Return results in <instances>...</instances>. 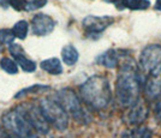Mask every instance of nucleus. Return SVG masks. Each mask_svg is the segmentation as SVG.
<instances>
[{
    "instance_id": "f257e3e1",
    "label": "nucleus",
    "mask_w": 161,
    "mask_h": 138,
    "mask_svg": "<svg viewBox=\"0 0 161 138\" xmlns=\"http://www.w3.org/2000/svg\"><path fill=\"white\" fill-rule=\"evenodd\" d=\"M141 75L132 58L125 57L119 61V72L115 83L118 102L125 108H131L140 102L141 95Z\"/></svg>"
},
{
    "instance_id": "f03ea898",
    "label": "nucleus",
    "mask_w": 161,
    "mask_h": 138,
    "mask_svg": "<svg viewBox=\"0 0 161 138\" xmlns=\"http://www.w3.org/2000/svg\"><path fill=\"white\" fill-rule=\"evenodd\" d=\"M80 96L88 107L95 111L106 108L112 99L108 79L99 75L92 76L80 86Z\"/></svg>"
},
{
    "instance_id": "7ed1b4c3",
    "label": "nucleus",
    "mask_w": 161,
    "mask_h": 138,
    "mask_svg": "<svg viewBox=\"0 0 161 138\" xmlns=\"http://www.w3.org/2000/svg\"><path fill=\"white\" fill-rule=\"evenodd\" d=\"M3 124L10 136L14 138H36L37 132L28 123L19 111H10L3 115Z\"/></svg>"
},
{
    "instance_id": "20e7f679",
    "label": "nucleus",
    "mask_w": 161,
    "mask_h": 138,
    "mask_svg": "<svg viewBox=\"0 0 161 138\" xmlns=\"http://www.w3.org/2000/svg\"><path fill=\"white\" fill-rule=\"evenodd\" d=\"M41 113L46 119L48 125H52L59 131H65L69 126V115L60 103L55 100L43 99L39 103Z\"/></svg>"
},
{
    "instance_id": "39448f33",
    "label": "nucleus",
    "mask_w": 161,
    "mask_h": 138,
    "mask_svg": "<svg viewBox=\"0 0 161 138\" xmlns=\"http://www.w3.org/2000/svg\"><path fill=\"white\" fill-rule=\"evenodd\" d=\"M58 102L67 113V115L70 114L76 121L80 123L83 120H87V114L82 107L80 97L72 89L65 88L58 91Z\"/></svg>"
},
{
    "instance_id": "423d86ee",
    "label": "nucleus",
    "mask_w": 161,
    "mask_h": 138,
    "mask_svg": "<svg viewBox=\"0 0 161 138\" xmlns=\"http://www.w3.org/2000/svg\"><path fill=\"white\" fill-rule=\"evenodd\" d=\"M141 71L147 76L161 73V46L149 45L141 53L140 57Z\"/></svg>"
},
{
    "instance_id": "0eeeda50",
    "label": "nucleus",
    "mask_w": 161,
    "mask_h": 138,
    "mask_svg": "<svg viewBox=\"0 0 161 138\" xmlns=\"http://www.w3.org/2000/svg\"><path fill=\"white\" fill-rule=\"evenodd\" d=\"M19 111L24 118L28 120V123L31 125L35 131L40 135H47L49 132V125L46 121V119L43 118L42 113H41L39 106H29L28 108H23V107H18Z\"/></svg>"
},
{
    "instance_id": "6e6552de",
    "label": "nucleus",
    "mask_w": 161,
    "mask_h": 138,
    "mask_svg": "<svg viewBox=\"0 0 161 138\" xmlns=\"http://www.w3.org/2000/svg\"><path fill=\"white\" fill-rule=\"evenodd\" d=\"M113 23L114 18L111 16H88L82 24L87 35H101Z\"/></svg>"
},
{
    "instance_id": "1a4fd4ad",
    "label": "nucleus",
    "mask_w": 161,
    "mask_h": 138,
    "mask_svg": "<svg viewBox=\"0 0 161 138\" xmlns=\"http://www.w3.org/2000/svg\"><path fill=\"white\" fill-rule=\"evenodd\" d=\"M55 22L52 17L45 13H39L36 14L31 20V28L35 35L37 36H45L53 31Z\"/></svg>"
},
{
    "instance_id": "9d476101",
    "label": "nucleus",
    "mask_w": 161,
    "mask_h": 138,
    "mask_svg": "<svg viewBox=\"0 0 161 138\" xmlns=\"http://www.w3.org/2000/svg\"><path fill=\"white\" fill-rule=\"evenodd\" d=\"M144 92L149 100H156L161 96V73L147 76L144 83Z\"/></svg>"
},
{
    "instance_id": "9b49d317",
    "label": "nucleus",
    "mask_w": 161,
    "mask_h": 138,
    "mask_svg": "<svg viewBox=\"0 0 161 138\" xmlns=\"http://www.w3.org/2000/svg\"><path fill=\"white\" fill-rule=\"evenodd\" d=\"M148 115H149V109L147 108V106L142 102H138L130 108L128 113V121L131 125H141L148 118Z\"/></svg>"
},
{
    "instance_id": "f8f14e48",
    "label": "nucleus",
    "mask_w": 161,
    "mask_h": 138,
    "mask_svg": "<svg viewBox=\"0 0 161 138\" xmlns=\"http://www.w3.org/2000/svg\"><path fill=\"white\" fill-rule=\"evenodd\" d=\"M108 3H113L117 8L124 10L129 8L132 11H141V10H147L150 6L149 0H106Z\"/></svg>"
},
{
    "instance_id": "ddd939ff",
    "label": "nucleus",
    "mask_w": 161,
    "mask_h": 138,
    "mask_svg": "<svg viewBox=\"0 0 161 138\" xmlns=\"http://www.w3.org/2000/svg\"><path fill=\"white\" fill-rule=\"evenodd\" d=\"M120 61V55L115 49H108L105 53L100 54L96 58V63L99 65H102L107 69H114L119 65Z\"/></svg>"
},
{
    "instance_id": "4468645a",
    "label": "nucleus",
    "mask_w": 161,
    "mask_h": 138,
    "mask_svg": "<svg viewBox=\"0 0 161 138\" xmlns=\"http://www.w3.org/2000/svg\"><path fill=\"white\" fill-rule=\"evenodd\" d=\"M40 67L49 75H60V73H63V66H61L60 60L58 58H49V59L41 61Z\"/></svg>"
},
{
    "instance_id": "2eb2a0df",
    "label": "nucleus",
    "mask_w": 161,
    "mask_h": 138,
    "mask_svg": "<svg viewBox=\"0 0 161 138\" xmlns=\"http://www.w3.org/2000/svg\"><path fill=\"white\" fill-rule=\"evenodd\" d=\"M61 58L66 65L72 66L77 63L80 54H78V51L72 45H67L61 49Z\"/></svg>"
},
{
    "instance_id": "dca6fc26",
    "label": "nucleus",
    "mask_w": 161,
    "mask_h": 138,
    "mask_svg": "<svg viewBox=\"0 0 161 138\" xmlns=\"http://www.w3.org/2000/svg\"><path fill=\"white\" fill-rule=\"evenodd\" d=\"M153 137V132L149 127H142L138 126L136 129L129 130L124 132L121 138H152Z\"/></svg>"
},
{
    "instance_id": "f3484780",
    "label": "nucleus",
    "mask_w": 161,
    "mask_h": 138,
    "mask_svg": "<svg viewBox=\"0 0 161 138\" xmlns=\"http://www.w3.org/2000/svg\"><path fill=\"white\" fill-rule=\"evenodd\" d=\"M14 58L16 59L14 63L18 64L23 71H25V72H34L36 70V64L34 63L33 60L28 59L27 57L24 55V53L19 54V55H16Z\"/></svg>"
},
{
    "instance_id": "a211bd4d",
    "label": "nucleus",
    "mask_w": 161,
    "mask_h": 138,
    "mask_svg": "<svg viewBox=\"0 0 161 138\" xmlns=\"http://www.w3.org/2000/svg\"><path fill=\"white\" fill-rule=\"evenodd\" d=\"M28 23L25 20H19V22H17L14 26L12 28V34H14V37H17V39H20V40H24L27 37V34H28Z\"/></svg>"
},
{
    "instance_id": "6ab92c4d",
    "label": "nucleus",
    "mask_w": 161,
    "mask_h": 138,
    "mask_svg": "<svg viewBox=\"0 0 161 138\" xmlns=\"http://www.w3.org/2000/svg\"><path fill=\"white\" fill-rule=\"evenodd\" d=\"M0 66H1V69L4 71H6L10 75H16V73L18 72L17 64L12 59H10V58H3V59L0 60Z\"/></svg>"
},
{
    "instance_id": "aec40b11",
    "label": "nucleus",
    "mask_w": 161,
    "mask_h": 138,
    "mask_svg": "<svg viewBox=\"0 0 161 138\" xmlns=\"http://www.w3.org/2000/svg\"><path fill=\"white\" fill-rule=\"evenodd\" d=\"M14 40V34H12V30H10V29H1L0 30V43L12 45Z\"/></svg>"
},
{
    "instance_id": "412c9836",
    "label": "nucleus",
    "mask_w": 161,
    "mask_h": 138,
    "mask_svg": "<svg viewBox=\"0 0 161 138\" xmlns=\"http://www.w3.org/2000/svg\"><path fill=\"white\" fill-rule=\"evenodd\" d=\"M48 0H29L27 1V5H25V11H35V10H39L41 7H43L47 4Z\"/></svg>"
},
{
    "instance_id": "4be33fe9",
    "label": "nucleus",
    "mask_w": 161,
    "mask_h": 138,
    "mask_svg": "<svg viewBox=\"0 0 161 138\" xmlns=\"http://www.w3.org/2000/svg\"><path fill=\"white\" fill-rule=\"evenodd\" d=\"M43 89H48V86H30V88H27V89H23V90H20L18 94H16V99H20V97H23V96H25L28 94H31V92H36V91H40V90H43Z\"/></svg>"
},
{
    "instance_id": "5701e85b",
    "label": "nucleus",
    "mask_w": 161,
    "mask_h": 138,
    "mask_svg": "<svg viewBox=\"0 0 161 138\" xmlns=\"http://www.w3.org/2000/svg\"><path fill=\"white\" fill-rule=\"evenodd\" d=\"M7 3L14 7L16 11H22L25 8L27 0H7Z\"/></svg>"
},
{
    "instance_id": "b1692460",
    "label": "nucleus",
    "mask_w": 161,
    "mask_h": 138,
    "mask_svg": "<svg viewBox=\"0 0 161 138\" xmlns=\"http://www.w3.org/2000/svg\"><path fill=\"white\" fill-rule=\"evenodd\" d=\"M10 53L12 54V57H16V55H19V54H23V49L19 45H16V43H12L10 46Z\"/></svg>"
},
{
    "instance_id": "393cba45",
    "label": "nucleus",
    "mask_w": 161,
    "mask_h": 138,
    "mask_svg": "<svg viewBox=\"0 0 161 138\" xmlns=\"http://www.w3.org/2000/svg\"><path fill=\"white\" fill-rule=\"evenodd\" d=\"M155 117L161 121V100L155 106Z\"/></svg>"
},
{
    "instance_id": "a878e982",
    "label": "nucleus",
    "mask_w": 161,
    "mask_h": 138,
    "mask_svg": "<svg viewBox=\"0 0 161 138\" xmlns=\"http://www.w3.org/2000/svg\"><path fill=\"white\" fill-rule=\"evenodd\" d=\"M155 10L161 11V0H156L155 1Z\"/></svg>"
},
{
    "instance_id": "bb28decb",
    "label": "nucleus",
    "mask_w": 161,
    "mask_h": 138,
    "mask_svg": "<svg viewBox=\"0 0 161 138\" xmlns=\"http://www.w3.org/2000/svg\"><path fill=\"white\" fill-rule=\"evenodd\" d=\"M0 4H1V5H3L4 7H6V4H7V3H5L4 0H0Z\"/></svg>"
},
{
    "instance_id": "cd10ccee",
    "label": "nucleus",
    "mask_w": 161,
    "mask_h": 138,
    "mask_svg": "<svg viewBox=\"0 0 161 138\" xmlns=\"http://www.w3.org/2000/svg\"><path fill=\"white\" fill-rule=\"evenodd\" d=\"M1 51H3V47H1V45H0V52H1Z\"/></svg>"
},
{
    "instance_id": "c85d7f7f",
    "label": "nucleus",
    "mask_w": 161,
    "mask_h": 138,
    "mask_svg": "<svg viewBox=\"0 0 161 138\" xmlns=\"http://www.w3.org/2000/svg\"><path fill=\"white\" fill-rule=\"evenodd\" d=\"M0 137H1V129H0Z\"/></svg>"
}]
</instances>
